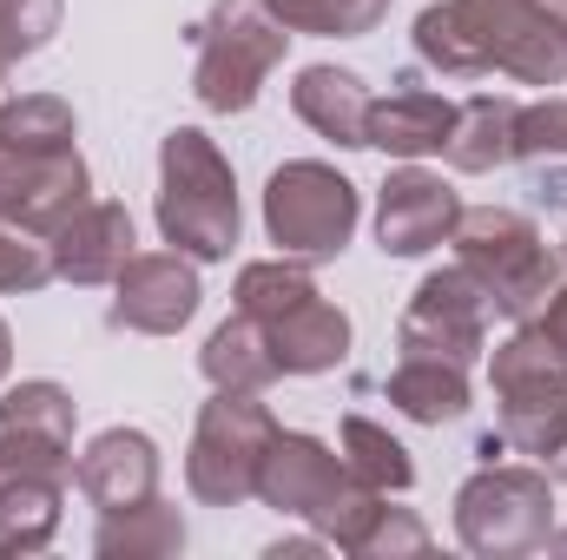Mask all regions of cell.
<instances>
[{
	"label": "cell",
	"mask_w": 567,
	"mask_h": 560,
	"mask_svg": "<svg viewBox=\"0 0 567 560\" xmlns=\"http://www.w3.org/2000/svg\"><path fill=\"white\" fill-rule=\"evenodd\" d=\"M140 251V231H133V211L113 205V198H86L53 238H47V258H53V278L60 283H113Z\"/></svg>",
	"instance_id": "14"
},
{
	"label": "cell",
	"mask_w": 567,
	"mask_h": 560,
	"mask_svg": "<svg viewBox=\"0 0 567 560\" xmlns=\"http://www.w3.org/2000/svg\"><path fill=\"white\" fill-rule=\"evenodd\" d=\"M198 33V66H192V100L205 113H251L265 80L284 66V46L297 40L284 20H271L265 0H212V13L192 27Z\"/></svg>",
	"instance_id": "5"
},
{
	"label": "cell",
	"mask_w": 567,
	"mask_h": 560,
	"mask_svg": "<svg viewBox=\"0 0 567 560\" xmlns=\"http://www.w3.org/2000/svg\"><path fill=\"white\" fill-rule=\"evenodd\" d=\"M86 198H93V172H86L80 145L47 152V158H27V152L0 145V225H13L27 238H53Z\"/></svg>",
	"instance_id": "11"
},
{
	"label": "cell",
	"mask_w": 567,
	"mask_h": 560,
	"mask_svg": "<svg viewBox=\"0 0 567 560\" xmlns=\"http://www.w3.org/2000/svg\"><path fill=\"white\" fill-rule=\"evenodd\" d=\"M265 330H271V350H278L284 376H323V370H337L350 356V317L323 290L303 297L297 310H284L278 323H265Z\"/></svg>",
	"instance_id": "18"
},
{
	"label": "cell",
	"mask_w": 567,
	"mask_h": 560,
	"mask_svg": "<svg viewBox=\"0 0 567 560\" xmlns=\"http://www.w3.org/2000/svg\"><path fill=\"white\" fill-rule=\"evenodd\" d=\"M303 297H317V278L303 271V258H258V265H245L238 283H231V303L245 310V317H258V323H278L284 310H297Z\"/></svg>",
	"instance_id": "27"
},
{
	"label": "cell",
	"mask_w": 567,
	"mask_h": 560,
	"mask_svg": "<svg viewBox=\"0 0 567 560\" xmlns=\"http://www.w3.org/2000/svg\"><path fill=\"white\" fill-rule=\"evenodd\" d=\"M0 86H7V66H0ZM0 106H7V93H0Z\"/></svg>",
	"instance_id": "34"
},
{
	"label": "cell",
	"mask_w": 567,
	"mask_h": 560,
	"mask_svg": "<svg viewBox=\"0 0 567 560\" xmlns=\"http://www.w3.org/2000/svg\"><path fill=\"white\" fill-rule=\"evenodd\" d=\"M488 317H495L488 290L468 278L462 265H442V271H429L410 290V310L396 323V350L403 356H442V363L468 370L488 350Z\"/></svg>",
	"instance_id": "9"
},
{
	"label": "cell",
	"mask_w": 567,
	"mask_h": 560,
	"mask_svg": "<svg viewBox=\"0 0 567 560\" xmlns=\"http://www.w3.org/2000/svg\"><path fill=\"white\" fill-rule=\"evenodd\" d=\"M205 303L198 265L185 251H133V265L113 278V330L133 336H178Z\"/></svg>",
	"instance_id": "13"
},
{
	"label": "cell",
	"mask_w": 567,
	"mask_h": 560,
	"mask_svg": "<svg viewBox=\"0 0 567 560\" xmlns=\"http://www.w3.org/2000/svg\"><path fill=\"white\" fill-rule=\"evenodd\" d=\"M238 172L205 126H172L158 139V238L192 265H225L238 251Z\"/></svg>",
	"instance_id": "2"
},
{
	"label": "cell",
	"mask_w": 567,
	"mask_h": 560,
	"mask_svg": "<svg viewBox=\"0 0 567 560\" xmlns=\"http://www.w3.org/2000/svg\"><path fill=\"white\" fill-rule=\"evenodd\" d=\"M53 283V258L47 238H27L13 225H0V297H33Z\"/></svg>",
	"instance_id": "30"
},
{
	"label": "cell",
	"mask_w": 567,
	"mask_h": 560,
	"mask_svg": "<svg viewBox=\"0 0 567 560\" xmlns=\"http://www.w3.org/2000/svg\"><path fill=\"white\" fill-rule=\"evenodd\" d=\"M449 126H455V100H442L429 86H403V93L370 106V152H383V158H435L449 145Z\"/></svg>",
	"instance_id": "19"
},
{
	"label": "cell",
	"mask_w": 567,
	"mask_h": 560,
	"mask_svg": "<svg viewBox=\"0 0 567 560\" xmlns=\"http://www.w3.org/2000/svg\"><path fill=\"white\" fill-rule=\"evenodd\" d=\"M73 488L100 508V515H120V508H140L158 495V442L145 428H100L80 462H73Z\"/></svg>",
	"instance_id": "15"
},
{
	"label": "cell",
	"mask_w": 567,
	"mask_h": 560,
	"mask_svg": "<svg viewBox=\"0 0 567 560\" xmlns=\"http://www.w3.org/2000/svg\"><path fill=\"white\" fill-rule=\"evenodd\" d=\"M198 370H205L212 390H245V396H265V390L284 376L278 350H271V330H265L258 317H245V310H231V317L205 336Z\"/></svg>",
	"instance_id": "20"
},
{
	"label": "cell",
	"mask_w": 567,
	"mask_h": 560,
	"mask_svg": "<svg viewBox=\"0 0 567 560\" xmlns=\"http://www.w3.org/2000/svg\"><path fill=\"white\" fill-rule=\"evenodd\" d=\"M258 501L278 508L290 521H310L337 554H357V541L370 535V521L383 515L390 495L363 488L343 462V448L303 435V428H278L271 435V455L258 468Z\"/></svg>",
	"instance_id": "3"
},
{
	"label": "cell",
	"mask_w": 567,
	"mask_h": 560,
	"mask_svg": "<svg viewBox=\"0 0 567 560\" xmlns=\"http://www.w3.org/2000/svg\"><path fill=\"white\" fill-rule=\"evenodd\" d=\"M7 370H13V330H7V317H0V383H7Z\"/></svg>",
	"instance_id": "33"
},
{
	"label": "cell",
	"mask_w": 567,
	"mask_h": 560,
	"mask_svg": "<svg viewBox=\"0 0 567 560\" xmlns=\"http://www.w3.org/2000/svg\"><path fill=\"white\" fill-rule=\"evenodd\" d=\"M416 53L449 80L508 73L522 86H567V27L542 0H429Z\"/></svg>",
	"instance_id": "1"
},
{
	"label": "cell",
	"mask_w": 567,
	"mask_h": 560,
	"mask_svg": "<svg viewBox=\"0 0 567 560\" xmlns=\"http://www.w3.org/2000/svg\"><path fill=\"white\" fill-rule=\"evenodd\" d=\"M561 258H567V231H561Z\"/></svg>",
	"instance_id": "35"
},
{
	"label": "cell",
	"mask_w": 567,
	"mask_h": 560,
	"mask_svg": "<svg viewBox=\"0 0 567 560\" xmlns=\"http://www.w3.org/2000/svg\"><path fill=\"white\" fill-rule=\"evenodd\" d=\"M185 515L152 495L140 508H120V515H100V535H93V554L100 560H165V554H185Z\"/></svg>",
	"instance_id": "23"
},
{
	"label": "cell",
	"mask_w": 567,
	"mask_h": 560,
	"mask_svg": "<svg viewBox=\"0 0 567 560\" xmlns=\"http://www.w3.org/2000/svg\"><path fill=\"white\" fill-rule=\"evenodd\" d=\"M383 396H390L396 416L429 422V428L462 422L468 403H475V396H468V370H462V363H442V356H403V363L390 370Z\"/></svg>",
	"instance_id": "22"
},
{
	"label": "cell",
	"mask_w": 567,
	"mask_h": 560,
	"mask_svg": "<svg viewBox=\"0 0 567 560\" xmlns=\"http://www.w3.org/2000/svg\"><path fill=\"white\" fill-rule=\"evenodd\" d=\"M73 428H80V403L53 376L13 383L0 396V468L73 475Z\"/></svg>",
	"instance_id": "12"
},
{
	"label": "cell",
	"mask_w": 567,
	"mask_h": 560,
	"mask_svg": "<svg viewBox=\"0 0 567 560\" xmlns=\"http://www.w3.org/2000/svg\"><path fill=\"white\" fill-rule=\"evenodd\" d=\"M396 554H429V528L410 515V508H390L370 521V535L357 541V560H396Z\"/></svg>",
	"instance_id": "31"
},
{
	"label": "cell",
	"mask_w": 567,
	"mask_h": 560,
	"mask_svg": "<svg viewBox=\"0 0 567 560\" xmlns=\"http://www.w3.org/2000/svg\"><path fill=\"white\" fill-rule=\"evenodd\" d=\"M495 435L515 455H567V390H528V396H495Z\"/></svg>",
	"instance_id": "25"
},
{
	"label": "cell",
	"mask_w": 567,
	"mask_h": 560,
	"mask_svg": "<svg viewBox=\"0 0 567 560\" xmlns=\"http://www.w3.org/2000/svg\"><path fill=\"white\" fill-rule=\"evenodd\" d=\"M535 323H542V330H548V336L561 343V356H567V278L555 283V297L542 303V317H535Z\"/></svg>",
	"instance_id": "32"
},
{
	"label": "cell",
	"mask_w": 567,
	"mask_h": 560,
	"mask_svg": "<svg viewBox=\"0 0 567 560\" xmlns=\"http://www.w3.org/2000/svg\"><path fill=\"white\" fill-rule=\"evenodd\" d=\"M60 515H66V475L0 468V560L40 554L60 535Z\"/></svg>",
	"instance_id": "17"
},
{
	"label": "cell",
	"mask_w": 567,
	"mask_h": 560,
	"mask_svg": "<svg viewBox=\"0 0 567 560\" xmlns=\"http://www.w3.org/2000/svg\"><path fill=\"white\" fill-rule=\"evenodd\" d=\"M515 126H522V100L508 93H475L455 106V126L442 158L455 172H495V165H515Z\"/></svg>",
	"instance_id": "21"
},
{
	"label": "cell",
	"mask_w": 567,
	"mask_h": 560,
	"mask_svg": "<svg viewBox=\"0 0 567 560\" xmlns=\"http://www.w3.org/2000/svg\"><path fill=\"white\" fill-rule=\"evenodd\" d=\"M271 20H284L290 33H317V40H363L390 20L396 0H265Z\"/></svg>",
	"instance_id": "28"
},
{
	"label": "cell",
	"mask_w": 567,
	"mask_h": 560,
	"mask_svg": "<svg viewBox=\"0 0 567 560\" xmlns=\"http://www.w3.org/2000/svg\"><path fill=\"white\" fill-rule=\"evenodd\" d=\"M363 218V191L323 165V158H284L265 185V238L278 245L284 258H343V245L357 238Z\"/></svg>",
	"instance_id": "8"
},
{
	"label": "cell",
	"mask_w": 567,
	"mask_h": 560,
	"mask_svg": "<svg viewBox=\"0 0 567 560\" xmlns=\"http://www.w3.org/2000/svg\"><path fill=\"white\" fill-rule=\"evenodd\" d=\"M337 448H343V462H350V475H357L363 488H377V495H410V488H416V462H410V448H403L383 422L343 416Z\"/></svg>",
	"instance_id": "24"
},
{
	"label": "cell",
	"mask_w": 567,
	"mask_h": 560,
	"mask_svg": "<svg viewBox=\"0 0 567 560\" xmlns=\"http://www.w3.org/2000/svg\"><path fill=\"white\" fill-rule=\"evenodd\" d=\"M73 139H80V120L60 93H20L0 106V145L7 152L47 158V152H73Z\"/></svg>",
	"instance_id": "26"
},
{
	"label": "cell",
	"mask_w": 567,
	"mask_h": 560,
	"mask_svg": "<svg viewBox=\"0 0 567 560\" xmlns=\"http://www.w3.org/2000/svg\"><path fill=\"white\" fill-rule=\"evenodd\" d=\"M555 535V481L542 468L488 462L455 488V541L482 560L542 554Z\"/></svg>",
	"instance_id": "7"
},
{
	"label": "cell",
	"mask_w": 567,
	"mask_h": 560,
	"mask_svg": "<svg viewBox=\"0 0 567 560\" xmlns=\"http://www.w3.org/2000/svg\"><path fill=\"white\" fill-rule=\"evenodd\" d=\"M284 422L271 403L245 396V390H212V403L198 409L192 448H185V488L205 508H245L258 501V468L271 455V435Z\"/></svg>",
	"instance_id": "6"
},
{
	"label": "cell",
	"mask_w": 567,
	"mask_h": 560,
	"mask_svg": "<svg viewBox=\"0 0 567 560\" xmlns=\"http://www.w3.org/2000/svg\"><path fill=\"white\" fill-rule=\"evenodd\" d=\"M370 106H377V93L350 66H323L317 60V66H297V80H290V113L317 139L343 145V152H363L370 145Z\"/></svg>",
	"instance_id": "16"
},
{
	"label": "cell",
	"mask_w": 567,
	"mask_h": 560,
	"mask_svg": "<svg viewBox=\"0 0 567 560\" xmlns=\"http://www.w3.org/2000/svg\"><path fill=\"white\" fill-rule=\"evenodd\" d=\"M455 225H462V198L423 158H403L377 185V245H383V258H429L455 238Z\"/></svg>",
	"instance_id": "10"
},
{
	"label": "cell",
	"mask_w": 567,
	"mask_h": 560,
	"mask_svg": "<svg viewBox=\"0 0 567 560\" xmlns=\"http://www.w3.org/2000/svg\"><path fill=\"white\" fill-rule=\"evenodd\" d=\"M60 33V0H0V66L33 60Z\"/></svg>",
	"instance_id": "29"
},
{
	"label": "cell",
	"mask_w": 567,
	"mask_h": 560,
	"mask_svg": "<svg viewBox=\"0 0 567 560\" xmlns=\"http://www.w3.org/2000/svg\"><path fill=\"white\" fill-rule=\"evenodd\" d=\"M449 245H455V265L488 290L495 317H508V323L542 317V303L555 297L561 265H567L561 251L542 238V225L508 211V205H475V211L462 205V225H455Z\"/></svg>",
	"instance_id": "4"
},
{
	"label": "cell",
	"mask_w": 567,
	"mask_h": 560,
	"mask_svg": "<svg viewBox=\"0 0 567 560\" xmlns=\"http://www.w3.org/2000/svg\"><path fill=\"white\" fill-rule=\"evenodd\" d=\"M561 158H567V152H561Z\"/></svg>",
	"instance_id": "36"
}]
</instances>
